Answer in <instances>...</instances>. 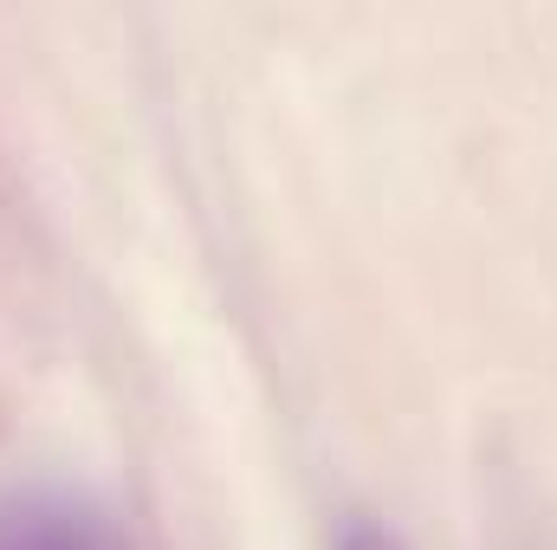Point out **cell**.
Instances as JSON below:
<instances>
[{"mask_svg":"<svg viewBox=\"0 0 557 550\" xmlns=\"http://www.w3.org/2000/svg\"><path fill=\"white\" fill-rule=\"evenodd\" d=\"M337 550H409V545H403L389 525H370V518H357V525L337 538Z\"/></svg>","mask_w":557,"mask_h":550,"instance_id":"7a4b0ae2","label":"cell"},{"mask_svg":"<svg viewBox=\"0 0 557 550\" xmlns=\"http://www.w3.org/2000/svg\"><path fill=\"white\" fill-rule=\"evenodd\" d=\"M0 550H131V538L78 486H0Z\"/></svg>","mask_w":557,"mask_h":550,"instance_id":"6da1fadb","label":"cell"}]
</instances>
